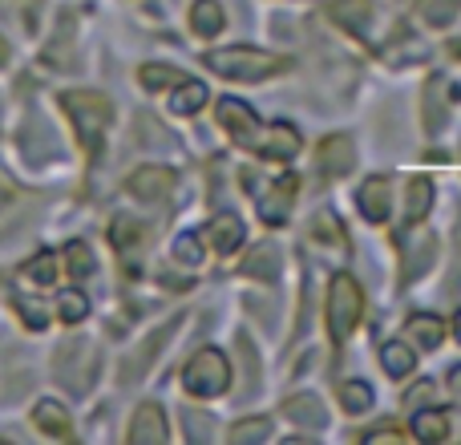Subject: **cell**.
<instances>
[{"mask_svg":"<svg viewBox=\"0 0 461 445\" xmlns=\"http://www.w3.org/2000/svg\"><path fill=\"white\" fill-rule=\"evenodd\" d=\"M61 105H65V114L73 118V130H77L81 146L94 154L97 146H102V134H105V126H110V118H113L110 97L89 94V89H69V94H61Z\"/></svg>","mask_w":461,"mask_h":445,"instance_id":"6da1fadb","label":"cell"},{"mask_svg":"<svg viewBox=\"0 0 461 445\" xmlns=\"http://www.w3.org/2000/svg\"><path fill=\"white\" fill-rule=\"evenodd\" d=\"M360 316H365V292L348 271H336L332 284H328V332H332V344L348 341L357 332Z\"/></svg>","mask_w":461,"mask_h":445,"instance_id":"7a4b0ae2","label":"cell"},{"mask_svg":"<svg viewBox=\"0 0 461 445\" xmlns=\"http://www.w3.org/2000/svg\"><path fill=\"white\" fill-rule=\"evenodd\" d=\"M207 65L219 77H230V81H263L271 73L287 69L284 57H271L263 49H215V53H207Z\"/></svg>","mask_w":461,"mask_h":445,"instance_id":"3957f363","label":"cell"},{"mask_svg":"<svg viewBox=\"0 0 461 445\" xmlns=\"http://www.w3.org/2000/svg\"><path fill=\"white\" fill-rule=\"evenodd\" d=\"M53 377H57V385H65V389L73 393V397L89 393V385H94V377H97L94 341H86V336L65 341L61 349H57V357H53Z\"/></svg>","mask_w":461,"mask_h":445,"instance_id":"277c9868","label":"cell"},{"mask_svg":"<svg viewBox=\"0 0 461 445\" xmlns=\"http://www.w3.org/2000/svg\"><path fill=\"white\" fill-rule=\"evenodd\" d=\"M183 381H186V393H194V397H219L230 385V365L219 349H203L191 357Z\"/></svg>","mask_w":461,"mask_h":445,"instance_id":"5b68a950","label":"cell"},{"mask_svg":"<svg viewBox=\"0 0 461 445\" xmlns=\"http://www.w3.org/2000/svg\"><path fill=\"white\" fill-rule=\"evenodd\" d=\"M247 150H255L259 159H271V162H287L300 154V130L287 126V122H271V126L259 122V130L247 138Z\"/></svg>","mask_w":461,"mask_h":445,"instance_id":"8992f818","label":"cell"},{"mask_svg":"<svg viewBox=\"0 0 461 445\" xmlns=\"http://www.w3.org/2000/svg\"><path fill=\"white\" fill-rule=\"evenodd\" d=\"M295 199H300V178L295 175L276 178V183L259 195V219L267 222V227H284V222L292 219Z\"/></svg>","mask_w":461,"mask_h":445,"instance_id":"52a82bcc","label":"cell"},{"mask_svg":"<svg viewBox=\"0 0 461 445\" xmlns=\"http://www.w3.org/2000/svg\"><path fill=\"white\" fill-rule=\"evenodd\" d=\"M183 324V320H170V324H162V328H154L150 336L142 341V349L134 352V357H126V365H122V385H138L146 377V368L158 360V352H162V344L175 336V328Z\"/></svg>","mask_w":461,"mask_h":445,"instance_id":"ba28073f","label":"cell"},{"mask_svg":"<svg viewBox=\"0 0 461 445\" xmlns=\"http://www.w3.org/2000/svg\"><path fill=\"white\" fill-rule=\"evenodd\" d=\"M320 170H324L328 178H344L352 167H357V146H352L348 134H332L320 142V154H316Z\"/></svg>","mask_w":461,"mask_h":445,"instance_id":"9c48e42d","label":"cell"},{"mask_svg":"<svg viewBox=\"0 0 461 445\" xmlns=\"http://www.w3.org/2000/svg\"><path fill=\"white\" fill-rule=\"evenodd\" d=\"M219 126L230 134V142L247 146V138L259 130V118H255V110L247 102H239V97H223V102H219Z\"/></svg>","mask_w":461,"mask_h":445,"instance_id":"30bf717a","label":"cell"},{"mask_svg":"<svg viewBox=\"0 0 461 445\" xmlns=\"http://www.w3.org/2000/svg\"><path fill=\"white\" fill-rule=\"evenodd\" d=\"M170 191H175V170L167 167H142L130 175V195L142 203H162Z\"/></svg>","mask_w":461,"mask_h":445,"instance_id":"8fae6325","label":"cell"},{"mask_svg":"<svg viewBox=\"0 0 461 445\" xmlns=\"http://www.w3.org/2000/svg\"><path fill=\"white\" fill-rule=\"evenodd\" d=\"M433 259H438V239L433 235H417L413 243H405V251H401V284L409 287L413 279H421L433 268Z\"/></svg>","mask_w":461,"mask_h":445,"instance_id":"7c38bea8","label":"cell"},{"mask_svg":"<svg viewBox=\"0 0 461 445\" xmlns=\"http://www.w3.org/2000/svg\"><path fill=\"white\" fill-rule=\"evenodd\" d=\"M357 207H360V215H365L368 222H384L389 219V207H393V183L389 178H381V175H373L357 191Z\"/></svg>","mask_w":461,"mask_h":445,"instance_id":"4fadbf2b","label":"cell"},{"mask_svg":"<svg viewBox=\"0 0 461 445\" xmlns=\"http://www.w3.org/2000/svg\"><path fill=\"white\" fill-rule=\"evenodd\" d=\"M126 438H130V445H162L167 441V413H162L154 401H146L134 413V422H130Z\"/></svg>","mask_w":461,"mask_h":445,"instance_id":"5bb4252c","label":"cell"},{"mask_svg":"<svg viewBox=\"0 0 461 445\" xmlns=\"http://www.w3.org/2000/svg\"><path fill=\"white\" fill-rule=\"evenodd\" d=\"M284 417L295 425H303V430H316V433L328 425L324 405H320V397H312V393H300V397L284 401Z\"/></svg>","mask_w":461,"mask_h":445,"instance_id":"9a60e30c","label":"cell"},{"mask_svg":"<svg viewBox=\"0 0 461 445\" xmlns=\"http://www.w3.org/2000/svg\"><path fill=\"white\" fill-rule=\"evenodd\" d=\"M279 271H284V259H279V247H271V243H259L243 259V276H255L263 284H279Z\"/></svg>","mask_w":461,"mask_h":445,"instance_id":"2e32d148","label":"cell"},{"mask_svg":"<svg viewBox=\"0 0 461 445\" xmlns=\"http://www.w3.org/2000/svg\"><path fill=\"white\" fill-rule=\"evenodd\" d=\"M32 425H37L41 433H49V438H69L73 433L69 413H65V405H57V401H37V409H32Z\"/></svg>","mask_w":461,"mask_h":445,"instance_id":"e0dca14e","label":"cell"},{"mask_svg":"<svg viewBox=\"0 0 461 445\" xmlns=\"http://www.w3.org/2000/svg\"><path fill=\"white\" fill-rule=\"evenodd\" d=\"M332 21L344 24L348 32H365L368 21H373V0H336Z\"/></svg>","mask_w":461,"mask_h":445,"instance_id":"ac0fdd59","label":"cell"},{"mask_svg":"<svg viewBox=\"0 0 461 445\" xmlns=\"http://www.w3.org/2000/svg\"><path fill=\"white\" fill-rule=\"evenodd\" d=\"M381 365H384V373H389L393 381H401V377H409L417 368V352L409 349V344L393 341V344H384L381 349Z\"/></svg>","mask_w":461,"mask_h":445,"instance_id":"d6986e66","label":"cell"},{"mask_svg":"<svg viewBox=\"0 0 461 445\" xmlns=\"http://www.w3.org/2000/svg\"><path fill=\"white\" fill-rule=\"evenodd\" d=\"M207 239L219 247V251H235V247L243 243V219H239V215H219V219H211Z\"/></svg>","mask_w":461,"mask_h":445,"instance_id":"ffe728a7","label":"cell"},{"mask_svg":"<svg viewBox=\"0 0 461 445\" xmlns=\"http://www.w3.org/2000/svg\"><path fill=\"white\" fill-rule=\"evenodd\" d=\"M207 105V86L203 81H178V89L170 94V110L175 114H199Z\"/></svg>","mask_w":461,"mask_h":445,"instance_id":"44dd1931","label":"cell"},{"mask_svg":"<svg viewBox=\"0 0 461 445\" xmlns=\"http://www.w3.org/2000/svg\"><path fill=\"white\" fill-rule=\"evenodd\" d=\"M191 29L199 32V37H215V32L223 29V8H219L215 0H194V8H191Z\"/></svg>","mask_w":461,"mask_h":445,"instance_id":"7402d4cb","label":"cell"},{"mask_svg":"<svg viewBox=\"0 0 461 445\" xmlns=\"http://www.w3.org/2000/svg\"><path fill=\"white\" fill-rule=\"evenodd\" d=\"M413 438L417 441H446L449 438V422L438 409H425V413L413 417Z\"/></svg>","mask_w":461,"mask_h":445,"instance_id":"603a6c76","label":"cell"},{"mask_svg":"<svg viewBox=\"0 0 461 445\" xmlns=\"http://www.w3.org/2000/svg\"><path fill=\"white\" fill-rule=\"evenodd\" d=\"M461 13V0H417V16L433 29H446L449 21Z\"/></svg>","mask_w":461,"mask_h":445,"instance_id":"cb8c5ba5","label":"cell"},{"mask_svg":"<svg viewBox=\"0 0 461 445\" xmlns=\"http://www.w3.org/2000/svg\"><path fill=\"white\" fill-rule=\"evenodd\" d=\"M94 268H97L94 251H89L81 239H73V243L65 247V271H69L73 279H86V276H94Z\"/></svg>","mask_w":461,"mask_h":445,"instance_id":"d4e9b609","label":"cell"},{"mask_svg":"<svg viewBox=\"0 0 461 445\" xmlns=\"http://www.w3.org/2000/svg\"><path fill=\"white\" fill-rule=\"evenodd\" d=\"M29 385H32V377L24 373V368H8L5 360H0V405H5V401L24 397V393H29Z\"/></svg>","mask_w":461,"mask_h":445,"instance_id":"484cf974","label":"cell"},{"mask_svg":"<svg viewBox=\"0 0 461 445\" xmlns=\"http://www.w3.org/2000/svg\"><path fill=\"white\" fill-rule=\"evenodd\" d=\"M433 203V183L429 178H413L409 183V211H405V222H421L425 211H429Z\"/></svg>","mask_w":461,"mask_h":445,"instance_id":"4316f807","label":"cell"},{"mask_svg":"<svg viewBox=\"0 0 461 445\" xmlns=\"http://www.w3.org/2000/svg\"><path fill=\"white\" fill-rule=\"evenodd\" d=\"M409 336H413L421 349H438L441 336H446V328H441L438 316H413L409 320Z\"/></svg>","mask_w":461,"mask_h":445,"instance_id":"83f0119b","label":"cell"},{"mask_svg":"<svg viewBox=\"0 0 461 445\" xmlns=\"http://www.w3.org/2000/svg\"><path fill=\"white\" fill-rule=\"evenodd\" d=\"M86 312H89V300L77 292V287H69V292L57 295V316H61L65 324H77V320H86Z\"/></svg>","mask_w":461,"mask_h":445,"instance_id":"f1b7e54d","label":"cell"},{"mask_svg":"<svg viewBox=\"0 0 461 445\" xmlns=\"http://www.w3.org/2000/svg\"><path fill=\"white\" fill-rule=\"evenodd\" d=\"M340 401L348 413H365L368 405H373V389H368L365 381H344L340 385Z\"/></svg>","mask_w":461,"mask_h":445,"instance_id":"f546056e","label":"cell"},{"mask_svg":"<svg viewBox=\"0 0 461 445\" xmlns=\"http://www.w3.org/2000/svg\"><path fill=\"white\" fill-rule=\"evenodd\" d=\"M138 81H142L146 89H167V86H178V81H183V73L170 69V65H142Z\"/></svg>","mask_w":461,"mask_h":445,"instance_id":"4dcf8cb0","label":"cell"},{"mask_svg":"<svg viewBox=\"0 0 461 445\" xmlns=\"http://www.w3.org/2000/svg\"><path fill=\"white\" fill-rule=\"evenodd\" d=\"M263 438H271V422H263V417H251V422L230 425V441H235V445L263 441Z\"/></svg>","mask_w":461,"mask_h":445,"instance_id":"1f68e13d","label":"cell"},{"mask_svg":"<svg viewBox=\"0 0 461 445\" xmlns=\"http://www.w3.org/2000/svg\"><path fill=\"white\" fill-rule=\"evenodd\" d=\"M24 276L32 279V284H53V276H57V259H53V251H37V259H29L24 263Z\"/></svg>","mask_w":461,"mask_h":445,"instance_id":"d6a6232c","label":"cell"},{"mask_svg":"<svg viewBox=\"0 0 461 445\" xmlns=\"http://www.w3.org/2000/svg\"><path fill=\"white\" fill-rule=\"evenodd\" d=\"M175 255H178V263H186V268H199L203 255H207V251H203V239L186 231V235H178V239H175Z\"/></svg>","mask_w":461,"mask_h":445,"instance_id":"836d02e7","label":"cell"},{"mask_svg":"<svg viewBox=\"0 0 461 445\" xmlns=\"http://www.w3.org/2000/svg\"><path fill=\"white\" fill-rule=\"evenodd\" d=\"M183 425H186V438H191V441H211V438H215V422H211L207 413L183 409Z\"/></svg>","mask_w":461,"mask_h":445,"instance_id":"e575fe53","label":"cell"},{"mask_svg":"<svg viewBox=\"0 0 461 445\" xmlns=\"http://www.w3.org/2000/svg\"><path fill=\"white\" fill-rule=\"evenodd\" d=\"M110 239H113V247H118V251H130V247L142 239V227H138L134 219H113Z\"/></svg>","mask_w":461,"mask_h":445,"instance_id":"d590c367","label":"cell"},{"mask_svg":"<svg viewBox=\"0 0 461 445\" xmlns=\"http://www.w3.org/2000/svg\"><path fill=\"white\" fill-rule=\"evenodd\" d=\"M16 308L24 312V324H29V328H37V332H45V324H49V320H45V312H41L37 304H24V300H16Z\"/></svg>","mask_w":461,"mask_h":445,"instance_id":"8d00e7d4","label":"cell"},{"mask_svg":"<svg viewBox=\"0 0 461 445\" xmlns=\"http://www.w3.org/2000/svg\"><path fill=\"white\" fill-rule=\"evenodd\" d=\"M365 441H401V430H397V425H384V430H368Z\"/></svg>","mask_w":461,"mask_h":445,"instance_id":"74e56055","label":"cell"},{"mask_svg":"<svg viewBox=\"0 0 461 445\" xmlns=\"http://www.w3.org/2000/svg\"><path fill=\"white\" fill-rule=\"evenodd\" d=\"M429 397H433V385H417V389L405 397V405H409V409H417L421 401H429Z\"/></svg>","mask_w":461,"mask_h":445,"instance_id":"f35d334b","label":"cell"},{"mask_svg":"<svg viewBox=\"0 0 461 445\" xmlns=\"http://www.w3.org/2000/svg\"><path fill=\"white\" fill-rule=\"evenodd\" d=\"M454 397L461 401V368H454Z\"/></svg>","mask_w":461,"mask_h":445,"instance_id":"ab89813d","label":"cell"},{"mask_svg":"<svg viewBox=\"0 0 461 445\" xmlns=\"http://www.w3.org/2000/svg\"><path fill=\"white\" fill-rule=\"evenodd\" d=\"M454 239H457V243H461V227H457V235H454ZM449 279H454V284L461 287V268H454V276H449Z\"/></svg>","mask_w":461,"mask_h":445,"instance_id":"60d3db41","label":"cell"},{"mask_svg":"<svg viewBox=\"0 0 461 445\" xmlns=\"http://www.w3.org/2000/svg\"><path fill=\"white\" fill-rule=\"evenodd\" d=\"M8 61V45H5V41H0V65H5Z\"/></svg>","mask_w":461,"mask_h":445,"instance_id":"b9f144b4","label":"cell"},{"mask_svg":"<svg viewBox=\"0 0 461 445\" xmlns=\"http://www.w3.org/2000/svg\"><path fill=\"white\" fill-rule=\"evenodd\" d=\"M454 336L461 341V312H457V320H454Z\"/></svg>","mask_w":461,"mask_h":445,"instance_id":"7bdbcfd3","label":"cell"},{"mask_svg":"<svg viewBox=\"0 0 461 445\" xmlns=\"http://www.w3.org/2000/svg\"><path fill=\"white\" fill-rule=\"evenodd\" d=\"M454 53H461V37H457V41H454Z\"/></svg>","mask_w":461,"mask_h":445,"instance_id":"ee69618b","label":"cell"}]
</instances>
